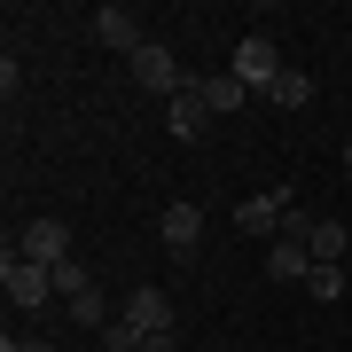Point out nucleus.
<instances>
[{
	"label": "nucleus",
	"instance_id": "nucleus-1",
	"mask_svg": "<svg viewBox=\"0 0 352 352\" xmlns=\"http://www.w3.org/2000/svg\"><path fill=\"white\" fill-rule=\"evenodd\" d=\"M0 289H8L16 314H47V305H55V274H47V266H32L16 243H8V258H0Z\"/></svg>",
	"mask_w": 352,
	"mask_h": 352
},
{
	"label": "nucleus",
	"instance_id": "nucleus-2",
	"mask_svg": "<svg viewBox=\"0 0 352 352\" xmlns=\"http://www.w3.org/2000/svg\"><path fill=\"white\" fill-rule=\"evenodd\" d=\"M133 87H141V94H164V102H180V94L196 87V78L180 71V55H173V47H157V39H149V47L133 55Z\"/></svg>",
	"mask_w": 352,
	"mask_h": 352
},
{
	"label": "nucleus",
	"instance_id": "nucleus-3",
	"mask_svg": "<svg viewBox=\"0 0 352 352\" xmlns=\"http://www.w3.org/2000/svg\"><path fill=\"white\" fill-rule=\"evenodd\" d=\"M118 321H126L133 337H173V298H164L157 282H141V289H126V305H118Z\"/></svg>",
	"mask_w": 352,
	"mask_h": 352
},
{
	"label": "nucleus",
	"instance_id": "nucleus-4",
	"mask_svg": "<svg viewBox=\"0 0 352 352\" xmlns=\"http://www.w3.org/2000/svg\"><path fill=\"white\" fill-rule=\"evenodd\" d=\"M227 71H235L243 87L258 94V87H274V78H282L289 63H282V47H274V39H266V32H251V39H235V63H227Z\"/></svg>",
	"mask_w": 352,
	"mask_h": 352
},
{
	"label": "nucleus",
	"instance_id": "nucleus-5",
	"mask_svg": "<svg viewBox=\"0 0 352 352\" xmlns=\"http://www.w3.org/2000/svg\"><path fill=\"white\" fill-rule=\"evenodd\" d=\"M94 39H102V47H118L126 63L149 47V39H141V16L126 8V0H102V8H94Z\"/></svg>",
	"mask_w": 352,
	"mask_h": 352
},
{
	"label": "nucleus",
	"instance_id": "nucleus-6",
	"mask_svg": "<svg viewBox=\"0 0 352 352\" xmlns=\"http://www.w3.org/2000/svg\"><path fill=\"white\" fill-rule=\"evenodd\" d=\"M235 227H243V235H266V243H274L282 227H289V196H282V188L243 196V204H235Z\"/></svg>",
	"mask_w": 352,
	"mask_h": 352
},
{
	"label": "nucleus",
	"instance_id": "nucleus-7",
	"mask_svg": "<svg viewBox=\"0 0 352 352\" xmlns=\"http://www.w3.org/2000/svg\"><path fill=\"white\" fill-rule=\"evenodd\" d=\"M157 235H164V251H173V258H196V243H204V204H164Z\"/></svg>",
	"mask_w": 352,
	"mask_h": 352
},
{
	"label": "nucleus",
	"instance_id": "nucleus-8",
	"mask_svg": "<svg viewBox=\"0 0 352 352\" xmlns=\"http://www.w3.org/2000/svg\"><path fill=\"white\" fill-rule=\"evenodd\" d=\"M16 251H24L32 266H63V258H71V227H63V219H32Z\"/></svg>",
	"mask_w": 352,
	"mask_h": 352
},
{
	"label": "nucleus",
	"instance_id": "nucleus-9",
	"mask_svg": "<svg viewBox=\"0 0 352 352\" xmlns=\"http://www.w3.org/2000/svg\"><path fill=\"white\" fill-rule=\"evenodd\" d=\"M314 274V251H305L298 235H274L266 243V282H305Z\"/></svg>",
	"mask_w": 352,
	"mask_h": 352
},
{
	"label": "nucleus",
	"instance_id": "nucleus-10",
	"mask_svg": "<svg viewBox=\"0 0 352 352\" xmlns=\"http://www.w3.org/2000/svg\"><path fill=\"white\" fill-rule=\"evenodd\" d=\"M164 126H173V141H204V126H212V110H204V78L164 110Z\"/></svg>",
	"mask_w": 352,
	"mask_h": 352
},
{
	"label": "nucleus",
	"instance_id": "nucleus-11",
	"mask_svg": "<svg viewBox=\"0 0 352 352\" xmlns=\"http://www.w3.org/2000/svg\"><path fill=\"white\" fill-rule=\"evenodd\" d=\"M305 251H314V266H337L352 251V227L344 219H314V235H305Z\"/></svg>",
	"mask_w": 352,
	"mask_h": 352
},
{
	"label": "nucleus",
	"instance_id": "nucleus-12",
	"mask_svg": "<svg viewBox=\"0 0 352 352\" xmlns=\"http://www.w3.org/2000/svg\"><path fill=\"white\" fill-rule=\"evenodd\" d=\"M243 102H251V87H243L235 71H219V78H204V110H212V118H235Z\"/></svg>",
	"mask_w": 352,
	"mask_h": 352
},
{
	"label": "nucleus",
	"instance_id": "nucleus-13",
	"mask_svg": "<svg viewBox=\"0 0 352 352\" xmlns=\"http://www.w3.org/2000/svg\"><path fill=\"white\" fill-rule=\"evenodd\" d=\"M63 305H71V321H78V329H94V337H102V329H110V298H102L94 282L78 289V298H63Z\"/></svg>",
	"mask_w": 352,
	"mask_h": 352
},
{
	"label": "nucleus",
	"instance_id": "nucleus-14",
	"mask_svg": "<svg viewBox=\"0 0 352 352\" xmlns=\"http://www.w3.org/2000/svg\"><path fill=\"white\" fill-rule=\"evenodd\" d=\"M266 102H274V110H305V102H314V78H305V71H282L274 87H266Z\"/></svg>",
	"mask_w": 352,
	"mask_h": 352
},
{
	"label": "nucleus",
	"instance_id": "nucleus-15",
	"mask_svg": "<svg viewBox=\"0 0 352 352\" xmlns=\"http://www.w3.org/2000/svg\"><path fill=\"white\" fill-rule=\"evenodd\" d=\"M344 289H352V274H344V266H314V274H305V298H321V305H337Z\"/></svg>",
	"mask_w": 352,
	"mask_h": 352
},
{
	"label": "nucleus",
	"instance_id": "nucleus-16",
	"mask_svg": "<svg viewBox=\"0 0 352 352\" xmlns=\"http://www.w3.org/2000/svg\"><path fill=\"white\" fill-rule=\"evenodd\" d=\"M47 274H55V298H78V289L94 282V274H87V266H78V258H63V266H47Z\"/></svg>",
	"mask_w": 352,
	"mask_h": 352
},
{
	"label": "nucleus",
	"instance_id": "nucleus-17",
	"mask_svg": "<svg viewBox=\"0 0 352 352\" xmlns=\"http://www.w3.org/2000/svg\"><path fill=\"white\" fill-rule=\"evenodd\" d=\"M102 352H141V337H133L126 321H110V329H102Z\"/></svg>",
	"mask_w": 352,
	"mask_h": 352
},
{
	"label": "nucleus",
	"instance_id": "nucleus-18",
	"mask_svg": "<svg viewBox=\"0 0 352 352\" xmlns=\"http://www.w3.org/2000/svg\"><path fill=\"white\" fill-rule=\"evenodd\" d=\"M0 352H55L47 337H0Z\"/></svg>",
	"mask_w": 352,
	"mask_h": 352
},
{
	"label": "nucleus",
	"instance_id": "nucleus-19",
	"mask_svg": "<svg viewBox=\"0 0 352 352\" xmlns=\"http://www.w3.org/2000/svg\"><path fill=\"white\" fill-rule=\"evenodd\" d=\"M141 352H180V344L173 337H141Z\"/></svg>",
	"mask_w": 352,
	"mask_h": 352
},
{
	"label": "nucleus",
	"instance_id": "nucleus-20",
	"mask_svg": "<svg viewBox=\"0 0 352 352\" xmlns=\"http://www.w3.org/2000/svg\"><path fill=\"white\" fill-rule=\"evenodd\" d=\"M344 173H352V141H344Z\"/></svg>",
	"mask_w": 352,
	"mask_h": 352
}]
</instances>
